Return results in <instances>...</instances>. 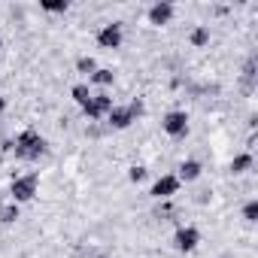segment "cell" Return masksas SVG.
<instances>
[{
    "label": "cell",
    "mask_w": 258,
    "mask_h": 258,
    "mask_svg": "<svg viewBox=\"0 0 258 258\" xmlns=\"http://www.w3.org/2000/svg\"><path fill=\"white\" fill-rule=\"evenodd\" d=\"M13 152L19 161H40L46 152H49V143L40 131H34V127H25V131L13 140Z\"/></svg>",
    "instance_id": "6da1fadb"
},
{
    "label": "cell",
    "mask_w": 258,
    "mask_h": 258,
    "mask_svg": "<svg viewBox=\"0 0 258 258\" xmlns=\"http://www.w3.org/2000/svg\"><path fill=\"white\" fill-rule=\"evenodd\" d=\"M143 112H146V103L140 97H134L131 103H112V109L106 112V124L112 127V131H127Z\"/></svg>",
    "instance_id": "7a4b0ae2"
},
{
    "label": "cell",
    "mask_w": 258,
    "mask_h": 258,
    "mask_svg": "<svg viewBox=\"0 0 258 258\" xmlns=\"http://www.w3.org/2000/svg\"><path fill=\"white\" fill-rule=\"evenodd\" d=\"M37 191H40V176L37 173H22V176H13V182H10L13 204H19V207L28 204V201H34Z\"/></svg>",
    "instance_id": "3957f363"
},
{
    "label": "cell",
    "mask_w": 258,
    "mask_h": 258,
    "mask_svg": "<svg viewBox=\"0 0 258 258\" xmlns=\"http://www.w3.org/2000/svg\"><path fill=\"white\" fill-rule=\"evenodd\" d=\"M161 131H164L167 137H173V140H182V137L188 134V112H185V109H170V112H164Z\"/></svg>",
    "instance_id": "277c9868"
},
{
    "label": "cell",
    "mask_w": 258,
    "mask_h": 258,
    "mask_svg": "<svg viewBox=\"0 0 258 258\" xmlns=\"http://www.w3.org/2000/svg\"><path fill=\"white\" fill-rule=\"evenodd\" d=\"M109 109H112V94H109V91H97V94H91V100L82 106V115H85L88 121H97V118H103Z\"/></svg>",
    "instance_id": "5b68a950"
},
{
    "label": "cell",
    "mask_w": 258,
    "mask_h": 258,
    "mask_svg": "<svg viewBox=\"0 0 258 258\" xmlns=\"http://www.w3.org/2000/svg\"><path fill=\"white\" fill-rule=\"evenodd\" d=\"M124 43V28L121 22H106L100 31H97V46L100 49H121Z\"/></svg>",
    "instance_id": "8992f818"
},
{
    "label": "cell",
    "mask_w": 258,
    "mask_h": 258,
    "mask_svg": "<svg viewBox=\"0 0 258 258\" xmlns=\"http://www.w3.org/2000/svg\"><path fill=\"white\" fill-rule=\"evenodd\" d=\"M179 185H182V182H179L173 173H164V176H158V179L152 182L149 198H155V201H161V204H164V201H170V198L179 191Z\"/></svg>",
    "instance_id": "52a82bcc"
},
{
    "label": "cell",
    "mask_w": 258,
    "mask_h": 258,
    "mask_svg": "<svg viewBox=\"0 0 258 258\" xmlns=\"http://www.w3.org/2000/svg\"><path fill=\"white\" fill-rule=\"evenodd\" d=\"M201 243V231L195 225H179L176 234H173V249L176 252H195Z\"/></svg>",
    "instance_id": "ba28073f"
},
{
    "label": "cell",
    "mask_w": 258,
    "mask_h": 258,
    "mask_svg": "<svg viewBox=\"0 0 258 258\" xmlns=\"http://www.w3.org/2000/svg\"><path fill=\"white\" fill-rule=\"evenodd\" d=\"M173 13H176V7L170 4V0H158V4H152L146 10V19H149V25L161 28V25H170L173 22Z\"/></svg>",
    "instance_id": "9c48e42d"
},
{
    "label": "cell",
    "mask_w": 258,
    "mask_h": 258,
    "mask_svg": "<svg viewBox=\"0 0 258 258\" xmlns=\"http://www.w3.org/2000/svg\"><path fill=\"white\" fill-rule=\"evenodd\" d=\"M179 182H198L201 176H204V164L198 161V158H185L179 167H176V173H173Z\"/></svg>",
    "instance_id": "30bf717a"
},
{
    "label": "cell",
    "mask_w": 258,
    "mask_h": 258,
    "mask_svg": "<svg viewBox=\"0 0 258 258\" xmlns=\"http://www.w3.org/2000/svg\"><path fill=\"white\" fill-rule=\"evenodd\" d=\"M255 82H258V58L249 55L243 61V70H240V85L246 88V94H252L255 91Z\"/></svg>",
    "instance_id": "8fae6325"
},
{
    "label": "cell",
    "mask_w": 258,
    "mask_h": 258,
    "mask_svg": "<svg viewBox=\"0 0 258 258\" xmlns=\"http://www.w3.org/2000/svg\"><path fill=\"white\" fill-rule=\"evenodd\" d=\"M115 82V73L109 67H97L91 76H88V85H97V88H109Z\"/></svg>",
    "instance_id": "7c38bea8"
},
{
    "label": "cell",
    "mask_w": 258,
    "mask_h": 258,
    "mask_svg": "<svg viewBox=\"0 0 258 258\" xmlns=\"http://www.w3.org/2000/svg\"><path fill=\"white\" fill-rule=\"evenodd\" d=\"M255 167V158H252V152H240V155H234V161H231V170H234V176H243V173H249Z\"/></svg>",
    "instance_id": "4fadbf2b"
},
{
    "label": "cell",
    "mask_w": 258,
    "mask_h": 258,
    "mask_svg": "<svg viewBox=\"0 0 258 258\" xmlns=\"http://www.w3.org/2000/svg\"><path fill=\"white\" fill-rule=\"evenodd\" d=\"M210 40H213V34H210V28H207V25H198V28L188 34V43H191L195 49H204V46H210Z\"/></svg>",
    "instance_id": "5bb4252c"
},
{
    "label": "cell",
    "mask_w": 258,
    "mask_h": 258,
    "mask_svg": "<svg viewBox=\"0 0 258 258\" xmlns=\"http://www.w3.org/2000/svg\"><path fill=\"white\" fill-rule=\"evenodd\" d=\"M91 94H94V91H91L88 82H76V85L70 88V97H73V103H79V106H85V103L91 100Z\"/></svg>",
    "instance_id": "9a60e30c"
},
{
    "label": "cell",
    "mask_w": 258,
    "mask_h": 258,
    "mask_svg": "<svg viewBox=\"0 0 258 258\" xmlns=\"http://www.w3.org/2000/svg\"><path fill=\"white\" fill-rule=\"evenodd\" d=\"M22 216V210H19V204H4L0 207V225H16V219Z\"/></svg>",
    "instance_id": "2e32d148"
},
{
    "label": "cell",
    "mask_w": 258,
    "mask_h": 258,
    "mask_svg": "<svg viewBox=\"0 0 258 258\" xmlns=\"http://www.w3.org/2000/svg\"><path fill=\"white\" fill-rule=\"evenodd\" d=\"M40 10H43V13H52V16H58V13H67V10H70V4H67V0H43V4H40Z\"/></svg>",
    "instance_id": "e0dca14e"
},
{
    "label": "cell",
    "mask_w": 258,
    "mask_h": 258,
    "mask_svg": "<svg viewBox=\"0 0 258 258\" xmlns=\"http://www.w3.org/2000/svg\"><path fill=\"white\" fill-rule=\"evenodd\" d=\"M97 70V61L91 58V55H79L76 58V73H85V76H91Z\"/></svg>",
    "instance_id": "ac0fdd59"
},
{
    "label": "cell",
    "mask_w": 258,
    "mask_h": 258,
    "mask_svg": "<svg viewBox=\"0 0 258 258\" xmlns=\"http://www.w3.org/2000/svg\"><path fill=\"white\" fill-rule=\"evenodd\" d=\"M243 222H249V225L258 222V201H255V198L243 204Z\"/></svg>",
    "instance_id": "d6986e66"
},
{
    "label": "cell",
    "mask_w": 258,
    "mask_h": 258,
    "mask_svg": "<svg viewBox=\"0 0 258 258\" xmlns=\"http://www.w3.org/2000/svg\"><path fill=\"white\" fill-rule=\"evenodd\" d=\"M149 176V170L143 167V164H134V167H127V179H131V182H143Z\"/></svg>",
    "instance_id": "ffe728a7"
},
{
    "label": "cell",
    "mask_w": 258,
    "mask_h": 258,
    "mask_svg": "<svg viewBox=\"0 0 258 258\" xmlns=\"http://www.w3.org/2000/svg\"><path fill=\"white\" fill-rule=\"evenodd\" d=\"M4 112H7V97L0 94V115H4Z\"/></svg>",
    "instance_id": "44dd1931"
},
{
    "label": "cell",
    "mask_w": 258,
    "mask_h": 258,
    "mask_svg": "<svg viewBox=\"0 0 258 258\" xmlns=\"http://www.w3.org/2000/svg\"><path fill=\"white\" fill-rule=\"evenodd\" d=\"M0 207H4V195H0Z\"/></svg>",
    "instance_id": "7402d4cb"
},
{
    "label": "cell",
    "mask_w": 258,
    "mask_h": 258,
    "mask_svg": "<svg viewBox=\"0 0 258 258\" xmlns=\"http://www.w3.org/2000/svg\"><path fill=\"white\" fill-rule=\"evenodd\" d=\"M0 49H4V37H0Z\"/></svg>",
    "instance_id": "603a6c76"
}]
</instances>
